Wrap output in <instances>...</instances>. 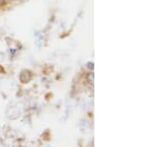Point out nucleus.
I'll return each mask as SVG.
<instances>
[{
  "label": "nucleus",
  "instance_id": "obj_1",
  "mask_svg": "<svg viewBox=\"0 0 149 147\" xmlns=\"http://www.w3.org/2000/svg\"><path fill=\"white\" fill-rule=\"evenodd\" d=\"M2 1H6V0H2Z\"/></svg>",
  "mask_w": 149,
  "mask_h": 147
}]
</instances>
